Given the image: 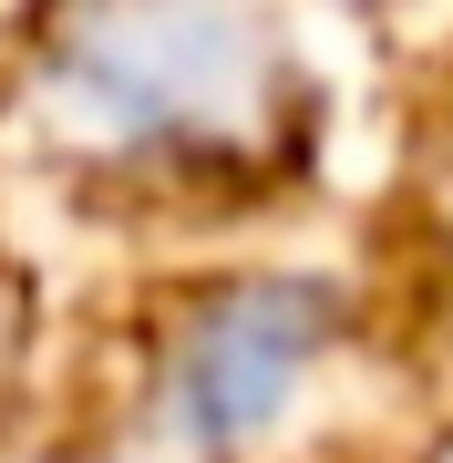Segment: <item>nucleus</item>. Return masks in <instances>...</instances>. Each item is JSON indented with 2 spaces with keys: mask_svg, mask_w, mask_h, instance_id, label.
<instances>
[{
  "mask_svg": "<svg viewBox=\"0 0 453 463\" xmlns=\"http://www.w3.org/2000/svg\"><path fill=\"white\" fill-rule=\"evenodd\" d=\"M21 371V268H11V237H0V392Z\"/></svg>",
  "mask_w": 453,
  "mask_h": 463,
  "instance_id": "1",
  "label": "nucleus"
}]
</instances>
